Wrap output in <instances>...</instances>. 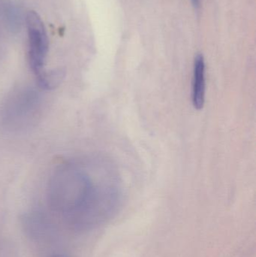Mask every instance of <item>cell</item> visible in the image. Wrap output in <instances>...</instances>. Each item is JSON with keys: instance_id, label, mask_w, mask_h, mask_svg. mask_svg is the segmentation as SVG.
Instances as JSON below:
<instances>
[{"instance_id": "cell-1", "label": "cell", "mask_w": 256, "mask_h": 257, "mask_svg": "<svg viewBox=\"0 0 256 257\" xmlns=\"http://www.w3.org/2000/svg\"><path fill=\"white\" fill-rule=\"evenodd\" d=\"M117 180L108 163H63L50 180L48 203L57 212L71 215L96 201L119 194Z\"/></svg>"}, {"instance_id": "cell-2", "label": "cell", "mask_w": 256, "mask_h": 257, "mask_svg": "<svg viewBox=\"0 0 256 257\" xmlns=\"http://www.w3.org/2000/svg\"><path fill=\"white\" fill-rule=\"evenodd\" d=\"M28 38V60L30 69L42 88H53L61 81L60 71L47 70L46 62L49 51V39L45 24L39 14L30 11L26 16Z\"/></svg>"}, {"instance_id": "cell-3", "label": "cell", "mask_w": 256, "mask_h": 257, "mask_svg": "<svg viewBox=\"0 0 256 257\" xmlns=\"http://www.w3.org/2000/svg\"><path fill=\"white\" fill-rule=\"evenodd\" d=\"M39 106V96L34 90L24 89L15 92L6 102L5 120L11 126H24L34 117Z\"/></svg>"}, {"instance_id": "cell-4", "label": "cell", "mask_w": 256, "mask_h": 257, "mask_svg": "<svg viewBox=\"0 0 256 257\" xmlns=\"http://www.w3.org/2000/svg\"><path fill=\"white\" fill-rule=\"evenodd\" d=\"M205 92V62L202 55H197L194 61L192 98V105L198 111L204 108Z\"/></svg>"}, {"instance_id": "cell-5", "label": "cell", "mask_w": 256, "mask_h": 257, "mask_svg": "<svg viewBox=\"0 0 256 257\" xmlns=\"http://www.w3.org/2000/svg\"><path fill=\"white\" fill-rule=\"evenodd\" d=\"M4 16L6 21L9 23L12 28L15 29L18 27V23H20L21 20V15L20 12L18 13V10L12 5H5Z\"/></svg>"}, {"instance_id": "cell-6", "label": "cell", "mask_w": 256, "mask_h": 257, "mask_svg": "<svg viewBox=\"0 0 256 257\" xmlns=\"http://www.w3.org/2000/svg\"><path fill=\"white\" fill-rule=\"evenodd\" d=\"M192 3L195 7H198L200 5V0H192Z\"/></svg>"}, {"instance_id": "cell-7", "label": "cell", "mask_w": 256, "mask_h": 257, "mask_svg": "<svg viewBox=\"0 0 256 257\" xmlns=\"http://www.w3.org/2000/svg\"><path fill=\"white\" fill-rule=\"evenodd\" d=\"M48 257H69L67 256H66V255H63V254H53L51 255V256Z\"/></svg>"}]
</instances>
